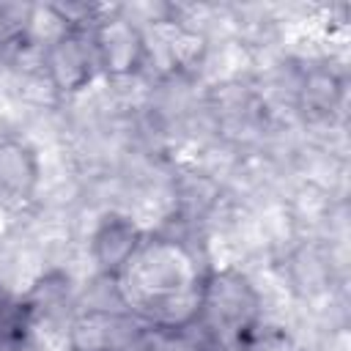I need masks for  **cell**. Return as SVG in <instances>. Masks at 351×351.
<instances>
[{
  "label": "cell",
  "mask_w": 351,
  "mask_h": 351,
  "mask_svg": "<svg viewBox=\"0 0 351 351\" xmlns=\"http://www.w3.org/2000/svg\"><path fill=\"white\" fill-rule=\"evenodd\" d=\"M192 247L173 236H145L129 266L118 274L123 304L137 310L151 326H181L195 318L203 280Z\"/></svg>",
  "instance_id": "1"
},
{
  "label": "cell",
  "mask_w": 351,
  "mask_h": 351,
  "mask_svg": "<svg viewBox=\"0 0 351 351\" xmlns=\"http://www.w3.org/2000/svg\"><path fill=\"white\" fill-rule=\"evenodd\" d=\"M261 299L252 282L236 269L208 271L203 280L195 321L214 337V343L228 351L261 321Z\"/></svg>",
  "instance_id": "2"
},
{
  "label": "cell",
  "mask_w": 351,
  "mask_h": 351,
  "mask_svg": "<svg viewBox=\"0 0 351 351\" xmlns=\"http://www.w3.org/2000/svg\"><path fill=\"white\" fill-rule=\"evenodd\" d=\"M41 71L47 74L49 85L63 96H74L85 90L99 71L90 30L66 27L58 36H52V41L44 47Z\"/></svg>",
  "instance_id": "3"
},
{
  "label": "cell",
  "mask_w": 351,
  "mask_h": 351,
  "mask_svg": "<svg viewBox=\"0 0 351 351\" xmlns=\"http://www.w3.org/2000/svg\"><path fill=\"white\" fill-rule=\"evenodd\" d=\"M90 41L96 49L99 71L112 80L134 77L148 58L143 30L123 16H101L90 30Z\"/></svg>",
  "instance_id": "4"
},
{
  "label": "cell",
  "mask_w": 351,
  "mask_h": 351,
  "mask_svg": "<svg viewBox=\"0 0 351 351\" xmlns=\"http://www.w3.org/2000/svg\"><path fill=\"white\" fill-rule=\"evenodd\" d=\"M137 329L140 324H134L126 313L88 307L71 318L66 335L71 351H123L126 343L137 335Z\"/></svg>",
  "instance_id": "5"
},
{
  "label": "cell",
  "mask_w": 351,
  "mask_h": 351,
  "mask_svg": "<svg viewBox=\"0 0 351 351\" xmlns=\"http://www.w3.org/2000/svg\"><path fill=\"white\" fill-rule=\"evenodd\" d=\"M143 239L145 233L134 219H129L126 214L110 211L99 219V225L90 233V258L104 277L118 280V274L129 266V261L140 250Z\"/></svg>",
  "instance_id": "6"
},
{
  "label": "cell",
  "mask_w": 351,
  "mask_h": 351,
  "mask_svg": "<svg viewBox=\"0 0 351 351\" xmlns=\"http://www.w3.org/2000/svg\"><path fill=\"white\" fill-rule=\"evenodd\" d=\"M41 167L38 154L25 140H0V208H25L38 189Z\"/></svg>",
  "instance_id": "7"
},
{
  "label": "cell",
  "mask_w": 351,
  "mask_h": 351,
  "mask_svg": "<svg viewBox=\"0 0 351 351\" xmlns=\"http://www.w3.org/2000/svg\"><path fill=\"white\" fill-rule=\"evenodd\" d=\"M343 82L332 71H310L302 82V101L310 112H332L340 104Z\"/></svg>",
  "instance_id": "8"
},
{
  "label": "cell",
  "mask_w": 351,
  "mask_h": 351,
  "mask_svg": "<svg viewBox=\"0 0 351 351\" xmlns=\"http://www.w3.org/2000/svg\"><path fill=\"white\" fill-rule=\"evenodd\" d=\"M208 49V41L200 30L195 27H178L176 36L170 38V60L176 69H195L203 63Z\"/></svg>",
  "instance_id": "9"
},
{
  "label": "cell",
  "mask_w": 351,
  "mask_h": 351,
  "mask_svg": "<svg viewBox=\"0 0 351 351\" xmlns=\"http://www.w3.org/2000/svg\"><path fill=\"white\" fill-rule=\"evenodd\" d=\"M236 351H293V337L285 326L258 321L236 346Z\"/></svg>",
  "instance_id": "10"
},
{
  "label": "cell",
  "mask_w": 351,
  "mask_h": 351,
  "mask_svg": "<svg viewBox=\"0 0 351 351\" xmlns=\"http://www.w3.org/2000/svg\"><path fill=\"white\" fill-rule=\"evenodd\" d=\"M3 27H5V19H3V5H0V36H3Z\"/></svg>",
  "instance_id": "11"
}]
</instances>
